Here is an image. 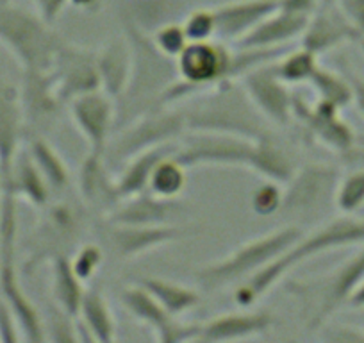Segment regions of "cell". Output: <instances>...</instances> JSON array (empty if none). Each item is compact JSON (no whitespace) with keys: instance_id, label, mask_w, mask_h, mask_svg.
Masks as SVG:
<instances>
[{"instance_id":"6da1fadb","label":"cell","mask_w":364,"mask_h":343,"mask_svg":"<svg viewBox=\"0 0 364 343\" xmlns=\"http://www.w3.org/2000/svg\"><path fill=\"white\" fill-rule=\"evenodd\" d=\"M359 243H364V218H352L350 215H345L341 218L332 220L307 236L302 234L272 263L245 279L243 285L237 286L234 292V302L240 307H252L289 270L299 265L313 260L314 255H320L323 252Z\"/></svg>"},{"instance_id":"7a4b0ae2","label":"cell","mask_w":364,"mask_h":343,"mask_svg":"<svg viewBox=\"0 0 364 343\" xmlns=\"http://www.w3.org/2000/svg\"><path fill=\"white\" fill-rule=\"evenodd\" d=\"M186 129L195 132H218L247 139L268 138L266 118L255 110L245 90L227 83L209 90L208 99L182 111Z\"/></svg>"},{"instance_id":"3957f363","label":"cell","mask_w":364,"mask_h":343,"mask_svg":"<svg viewBox=\"0 0 364 343\" xmlns=\"http://www.w3.org/2000/svg\"><path fill=\"white\" fill-rule=\"evenodd\" d=\"M124 27L132 52V72L122 99L129 110L138 113V106H141V115H146L156 110L161 93L177 80V68L173 59L161 54L152 38L131 16L124 20Z\"/></svg>"},{"instance_id":"277c9868","label":"cell","mask_w":364,"mask_h":343,"mask_svg":"<svg viewBox=\"0 0 364 343\" xmlns=\"http://www.w3.org/2000/svg\"><path fill=\"white\" fill-rule=\"evenodd\" d=\"M364 281V248L320 278L288 283V292L300 300L302 315L309 331L323 327L325 322L348 304L360 283Z\"/></svg>"},{"instance_id":"5b68a950","label":"cell","mask_w":364,"mask_h":343,"mask_svg":"<svg viewBox=\"0 0 364 343\" xmlns=\"http://www.w3.org/2000/svg\"><path fill=\"white\" fill-rule=\"evenodd\" d=\"M63 41L40 15L0 2V43L15 56L23 72H48Z\"/></svg>"},{"instance_id":"8992f818","label":"cell","mask_w":364,"mask_h":343,"mask_svg":"<svg viewBox=\"0 0 364 343\" xmlns=\"http://www.w3.org/2000/svg\"><path fill=\"white\" fill-rule=\"evenodd\" d=\"M302 234V231L296 227H284V229L262 234V236L237 247L223 260L202 267L195 274V279L202 288L211 290V292L232 285L240 279H248L255 272L272 263L282 250H286Z\"/></svg>"},{"instance_id":"52a82bcc","label":"cell","mask_w":364,"mask_h":343,"mask_svg":"<svg viewBox=\"0 0 364 343\" xmlns=\"http://www.w3.org/2000/svg\"><path fill=\"white\" fill-rule=\"evenodd\" d=\"M48 208V206H47ZM84 220L72 204L50 206L29 240V258L23 270L33 274L43 263H52L61 255H70L82 236Z\"/></svg>"},{"instance_id":"ba28073f","label":"cell","mask_w":364,"mask_h":343,"mask_svg":"<svg viewBox=\"0 0 364 343\" xmlns=\"http://www.w3.org/2000/svg\"><path fill=\"white\" fill-rule=\"evenodd\" d=\"M230 59L232 52L222 43L190 41L175 59L177 75L193 95L215 90L230 80Z\"/></svg>"},{"instance_id":"9c48e42d","label":"cell","mask_w":364,"mask_h":343,"mask_svg":"<svg viewBox=\"0 0 364 343\" xmlns=\"http://www.w3.org/2000/svg\"><path fill=\"white\" fill-rule=\"evenodd\" d=\"M184 129L186 122L182 111H171L170 107L154 110L124 131V134L111 147V156L114 161H129L143 150L168 145Z\"/></svg>"},{"instance_id":"30bf717a","label":"cell","mask_w":364,"mask_h":343,"mask_svg":"<svg viewBox=\"0 0 364 343\" xmlns=\"http://www.w3.org/2000/svg\"><path fill=\"white\" fill-rule=\"evenodd\" d=\"M50 73L63 104L72 102L84 93L100 90L97 54L68 41H63L61 48L55 54Z\"/></svg>"},{"instance_id":"8fae6325","label":"cell","mask_w":364,"mask_h":343,"mask_svg":"<svg viewBox=\"0 0 364 343\" xmlns=\"http://www.w3.org/2000/svg\"><path fill=\"white\" fill-rule=\"evenodd\" d=\"M254 139L218 132H197L186 145L173 152V157L184 167L197 164H232L248 167Z\"/></svg>"},{"instance_id":"7c38bea8","label":"cell","mask_w":364,"mask_h":343,"mask_svg":"<svg viewBox=\"0 0 364 343\" xmlns=\"http://www.w3.org/2000/svg\"><path fill=\"white\" fill-rule=\"evenodd\" d=\"M243 79V90L255 110L266 118V122L286 125L293 118V95L288 84L282 83L273 72V66L264 65L252 70Z\"/></svg>"},{"instance_id":"4fadbf2b","label":"cell","mask_w":364,"mask_h":343,"mask_svg":"<svg viewBox=\"0 0 364 343\" xmlns=\"http://www.w3.org/2000/svg\"><path fill=\"white\" fill-rule=\"evenodd\" d=\"M338 113V107L331 104L318 100L311 107L302 97L293 95V118H296L313 138L321 142V145L336 152L346 154L355 145V136Z\"/></svg>"},{"instance_id":"5bb4252c","label":"cell","mask_w":364,"mask_h":343,"mask_svg":"<svg viewBox=\"0 0 364 343\" xmlns=\"http://www.w3.org/2000/svg\"><path fill=\"white\" fill-rule=\"evenodd\" d=\"M190 229L166 226H125L111 223L107 227V243L118 260H132L138 255L159 248L163 245L175 243L190 236Z\"/></svg>"},{"instance_id":"9a60e30c","label":"cell","mask_w":364,"mask_h":343,"mask_svg":"<svg viewBox=\"0 0 364 343\" xmlns=\"http://www.w3.org/2000/svg\"><path fill=\"white\" fill-rule=\"evenodd\" d=\"M0 293L2 300L15 315L23 338L33 343L45 342L47 332L40 311L20 285L18 272H16V252H0Z\"/></svg>"},{"instance_id":"2e32d148","label":"cell","mask_w":364,"mask_h":343,"mask_svg":"<svg viewBox=\"0 0 364 343\" xmlns=\"http://www.w3.org/2000/svg\"><path fill=\"white\" fill-rule=\"evenodd\" d=\"M70 111L75 127L84 136L91 152L106 154L114 122V106L111 97L100 90L84 93L70 102Z\"/></svg>"},{"instance_id":"e0dca14e","label":"cell","mask_w":364,"mask_h":343,"mask_svg":"<svg viewBox=\"0 0 364 343\" xmlns=\"http://www.w3.org/2000/svg\"><path fill=\"white\" fill-rule=\"evenodd\" d=\"M353 40H360V36L341 11L338 0H321L316 11L309 16L302 34V47L318 56Z\"/></svg>"},{"instance_id":"ac0fdd59","label":"cell","mask_w":364,"mask_h":343,"mask_svg":"<svg viewBox=\"0 0 364 343\" xmlns=\"http://www.w3.org/2000/svg\"><path fill=\"white\" fill-rule=\"evenodd\" d=\"M286 184L288 190L282 191V211L307 213L323 204L325 199L336 191L338 172L321 164H309L295 172Z\"/></svg>"},{"instance_id":"d6986e66","label":"cell","mask_w":364,"mask_h":343,"mask_svg":"<svg viewBox=\"0 0 364 343\" xmlns=\"http://www.w3.org/2000/svg\"><path fill=\"white\" fill-rule=\"evenodd\" d=\"M184 211V206L175 199L157 197L150 191L122 201L107 215V222L125 226H166Z\"/></svg>"},{"instance_id":"ffe728a7","label":"cell","mask_w":364,"mask_h":343,"mask_svg":"<svg viewBox=\"0 0 364 343\" xmlns=\"http://www.w3.org/2000/svg\"><path fill=\"white\" fill-rule=\"evenodd\" d=\"M79 188L84 202L100 213L109 215L124 199L118 191L117 179H113L106 167L104 154L91 152L84 157L79 172Z\"/></svg>"},{"instance_id":"44dd1931","label":"cell","mask_w":364,"mask_h":343,"mask_svg":"<svg viewBox=\"0 0 364 343\" xmlns=\"http://www.w3.org/2000/svg\"><path fill=\"white\" fill-rule=\"evenodd\" d=\"M279 9V0H230L215 8L216 34L237 41Z\"/></svg>"},{"instance_id":"7402d4cb","label":"cell","mask_w":364,"mask_h":343,"mask_svg":"<svg viewBox=\"0 0 364 343\" xmlns=\"http://www.w3.org/2000/svg\"><path fill=\"white\" fill-rule=\"evenodd\" d=\"M309 19L296 13L277 9L269 16H266L261 23L254 27L248 34L240 38L236 43L237 48H279L288 47L289 41L302 36Z\"/></svg>"},{"instance_id":"603a6c76","label":"cell","mask_w":364,"mask_h":343,"mask_svg":"<svg viewBox=\"0 0 364 343\" xmlns=\"http://www.w3.org/2000/svg\"><path fill=\"white\" fill-rule=\"evenodd\" d=\"M22 97L9 83L6 75L0 73V168L4 177L11 172L13 161L18 154L20 136H22Z\"/></svg>"},{"instance_id":"cb8c5ba5","label":"cell","mask_w":364,"mask_h":343,"mask_svg":"<svg viewBox=\"0 0 364 343\" xmlns=\"http://www.w3.org/2000/svg\"><path fill=\"white\" fill-rule=\"evenodd\" d=\"M273 317L266 311L257 313H227L205 322L200 327L198 342H234L262 334L273 325Z\"/></svg>"},{"instance_id":"d4e9b609","label":"cell","mask_w":364,"mask_h":343,"mask_svg":"<svg viewBox=\"0 0 364 343\" xmlns=\"http://www.w3.org/2000/svg\"><path fill=\"white\" fill-rule=\"evenodd\" d=\"M97 68H99L100 90L111 99L124 95L132 72V52L127 38L109 41L97 54Z\"/></svg>"},{"instance_id":"484cf974","label":"cell","mask_w":364,"mask_h":343,"mask_svg":"<svg viewBox=\"0 0 364 343\" xmlns=\"http://www.w3.org/2000/svg\"><path fill=\"white\" fill-rule=\"evenodd\" d=\"M2 188H9L16 197L26 199L34 208L45 209L50 201V186L29 152L16 154L11 172L4 177Z\"/></svg>"},{"instance_id":"4316f807","label":"cell","mask_w":364,"mask_h":343,"mask_svg":"<svg viewBox=\"0 0 364 343\" xmlns=\"http://www.w3.org/2000/svg\"><path fill=\"white\" fill-rule=\"evenodd\" d=\"M177 149H170L168 145L154 147V149L143 150V152L136 154L134 157L129 159V164L124 168L120 176L117 177L118 191H120L122 199L134 197V195L146 191L150 183V176H152L154 168L159 163L163 157L173 154Z\"/></svg>"},{"instance_id":"83f0119b","label":"cell","mask_w":364,"mask_h":343,"mask_svg":"<svg viewBox=\"0 0 364 343\" xmlns=\"http://www.w3.org/2000/svg\"><path fill=\"white\" fill-rule=\"evenodd\" d=\"M248 170L277 184H286L295 174L291 159L275 142L268 138L255 139L252 147Z\"/></svg>"},{"instance_id":"f1b7e54d","label":"cell","mask_w":364,"mask_h":343,"mask_svg":"<svg viewBox=\"0 0 364 343\" xmlns=\"http://www.w3.org/2000/svg\"><path fill=\"white\" fill-rule=\"evenodd\" d=\"M22 107L23 113H29L34 118H50L58 113L61 100L58 97L54 77L50 70L48 72H26V83H23Z\"/></svg>"},{"instance_id":"f546056e","label":"cell","mask_w":364,"mask_h":343,"mask_svg":"<svg viewBox=\"0 0 364 343\" xmlns=\"http://www.w3.org/2000/svg\"><path fill=\"white\" fill-rule=\"evenodd\" d=\"M80 324L86 327L93 342L111 343L117 334L113 311L100 290H86L79 310Z\"/></svg>"},{"instance_id":"4dcf8cb0","label":"cell","mask_w":364,"mask_h":343,"mask_svg":"<svg viewBox=\"0 0 364 343\" xmlns=\"http://www.w3.org/2000/svg\"><path fill=\"white\" fill-rule=\"evenodd\" d=\"M52 297L55 300V306L65 313L72 315L73 318L79 317L80 302L84 297V281L77 278L73 272L70 255H61L52 261Z\"/></svg>"},{"instance_id":"1f68e13d","label":"cell","mask_w":364,"mask_h":343,"mask_svg":"<svg viewBox=\"0 0 364 343\" xmlns=\"http://www.w3.org/2000/svg\"><path fill=\"white\" fill-rule=\"evenodd\" d=\"M138 285L143 286L171 317H178V315L186 313V311L193 310L200 302L198 292H195L190 286L168 281V279L141 278Z\"/></svg>"},{"instance_id":"d6a6232c","label":"cell","mask_w":364,"mask_h":343,"mask_svg":"<svg viewBox=\"0 0 364 343\" xmlns=\"http://www.w3.org/2000/svg\"><path fill=\"white\" fill-rule=\"evenodd\" d=\"M27 152L31 154L33 161L36 163V167L40 168L41 176L45 177V181L48 183L50 190L54 191H63L68 184L70 176L68 168H66L65 161L59 156L58 150L50 145L48 142L41 138H34L29 142V149Z\"/></svg>"},{"instance_id":"836d02e7","label":"cell","mask_w":364,"mask_h":343,"mask_svg":"<svg viewBox=\"0 0 364 343\" xmlns=\"http://www.w3.org/2000/svg\"><path fill=\"white\" fill-rule=\"evenodd\" d=\"M120 300L122 304H124L125 310H127L136 320L150 325L154 331L163 327V325L171 318V315H168L166 311H164V307L139 285L125 288L124 292H122Z\"/></svg>"},{"instance_id":"e575fe53","label":"cell","mask_w":364,"mask_h":343,"mask_svg":"<svg viewBox=\"0 0 364 343\" xmlns=\"http://www.w3.org/2000/svg\"><path fill=\"white\" fill-rule=\"evenodd\" d=\"M186 186V167L178 163L173 154L163 157L154 168L146 191L164 199H177Z\"/></svg>"},{"instance_id":"d590c367","label":"cell","mask_w":364,"mask_h":343,"mask_svg":"<svg viewBox=\"0 0 364 343\" xmlns=\"http://www.w3.org/2000/svg\"><path fill=\"white\" fill-rule=\"evenodd\" d=\"M273 66V72L286 84H309L311 77L318 70V56L307 48L286 52Z\"/></svg>"},{"instance_id":"8d00e7d4","label":"cell","mask_w":364,"mask_h":343,"mask_svg":"<svg viewBox=\"0 0 364 343\" xmlns=\"http://www.w3.org/2000/svg\"><path fill=\"white\" fill-rule=\"evenodd\" d=\"M309 84L318 93L320 102L331 104L338 110L345 107L352 100V86H350V83L343 79L341 75L332 72V70H325L318 66L314 75L311 77Z\"/></svg>"},{"instance_id":"74e56055","label":"cell","mask_w":364,"mask_h":343,"mask_svg":"<svg viewBox=\"0 0 364 343\" xmlns=\"http://www.w3.org/2000/svg\"><path fill=\"white\" fill-rule=\"evenodd\" d=\"M334 204L343 215H352L364 208V170H353L338 181Z\"/></svg>"},{"instance_id":"f35d334b","label":"cell","mask_w":364,"mask_h":343,"mask_svg":"<svg viewBox=\"0 0 364 343\" xmlns=\"http://www.w3.org/2000/svg\"><path fill=\"white\" fill-rule=\"evenodd\" d=\"M150 38H152V43L156 45L157 51L163 56H166L168 59H173V61L177 59V56L184 51V47L190 43L182 23L173 22L163 23V26H159L157 29H154Z\"/></svg>"},{"instance_id":"ab89813d","label":"cell","mask_w":364,"mask_h":343,"mask_svg":"<svg viewBox=\"0 0 364 343\" xmlns=\"http://www.w3.org/2000/svg\"><path fill=\"white\" fill-rule=\"evenodd\" d=\"M182 27H184V33L190 41L213 40V36L216 34L215 9H195L186 16Z\"/></svg>"},{"instance_id":"60d3db41","label":"cell","mask_w":364,"mask_h":343,"mask_svg":"<svg viewBox=\"0 0 364 343\" xmlns=\"http://www.w3.org/2000/svg\"><path fill=\"white\" fill-rule=\"evenodd\" d=\"M102 261H104L102 248H100L99 245L87 243V245H82V247L75 252V255L70 260V263H72V268L77 274V278H79L80 281L86 283L90 281L97 272H99Z\"/></svg>"},{"instance_id":"b9f144b4","label":"cell","mask_w":364,"mask_h":343,"mask_svg":"<svg viewBox=\"0 0 364 343\" xmlns=\"http://www.w3.org/2000/svg\"><path fill=\"white\" fill-rule=\"evenodd\" d=\"M282 206V190L281 184L268 181L259 186L252 195V209L259 216H269L277 213Z\"/></svg>"},{"instance_id":"7bdbcfd3","label":"cell","mask_w":364,"mask_h":343,"mask_svg":"<svg viewBox=\"0 0 364 343\" xmlns=\"http://www.w3.org/2000/svg\"><path fill=\"white\" fill-rule=\"evenodd\" d=\"M202 324H181L171 317L161 329H157V339L163 343H181L198 339Z\"/></svg>"},{"instance_id":"ee69618b","label":"cell","mask_w":364,"mask_h":343,"mask_svg":"<svg viewBox=\"0 0 364 343\" xmlns=\"http://www.w3.org/2000/svg\"><path fill=\"white\" fill-rule=\"evenodd\" d=\"M72 315L65 313L55 306L50 317V325L45 327V332H50V338L55 342H79L77 325L72 322Z\"/></svg>"},{"instance_id":"f6af8a7d","label":"cell","mask_w":364,"mask_h":343,"mask_svg":"<svg viewBox=\"0 0 364 343\" xmlns=\"http://www.w3.org/2000/svg\"><path fill=\"white\" fill-rule=\"evenodd\" d=\"M20 327L16 324L15 315L8 307L4 300H0V339L2 342H18Z\"/></svg>"},{"instance_id":"bcb514c9","label":"cell","mask_w":364,"mask_h":343,"mask_svg":"<svg viewBox=\"0 0 364 343\" xmlns=\"http://www.w3.org/2000/svg\"><path fill=\"white\" fill-rule=\"evenodd\" d=\"M339 8L345 13L346 19L352 22L359 33L360 41L364 40V0H338Z\"/></svg>"},{"instance_id":"7dc6e473","label":"cell","mask_w":364,"mask_h":343,"mask_svg":"<svg viewBox=\"0 0 364 343\" xmlns=\"http://www.w3.org/2000/svg\"><path fill=\"white\" fill-rule=\"evenodd\" d=\"M33 2L38 9V15L50 26L61 16L63 9L68 4V0H33Z\"/></svg>"},{"instance_id":"c3c4849f","label":"cell","mask_w":364,"mask_h":343,"mask_svg":"<svg viewBox=\"0 0 364 343\" xmlns=\"http://www.w3.org/2000/svg\"><path fill=\"white\" fill-rule=\"evenodd\" d=\"M320 4L321 0H279V9L296 13V15H302L309 19Z\"/></svg>"},{"instance_id":"681fc988","label":"cell","mask_w":364,"mask_h":343,"mask_svg":"<svg viewBox=\"0 0 364 343\" xmlns=\"http://www.w3.org/2000/svg\"><path fill=\"white\" fill-rule=\"evenodd\" d=\"M327 338L332 342H364V332L355 327H336L331 329Z\"/></svg>"},{"instance_id":"f907efd6","label":"cell","mask_w":364,"mask_h":343,"mask_svg":"<svg viewBox=\"0 0 364 343\" xmlns=\"http://www.w3.org/2000/svg\"><path fill=\"white\" fill-rule=\"evenodd\" d=\"M350 86H352V100L357 104L359 111L364 117V80L359 77H350Z\"/></svg>"},{"instance_id":"816d5d0a","label":"cell","mask_w":364,"mask_h":343,"mask_svg":"<svg viewBox=\"0 0 364 343\" xmlns=\"http://www.w3.org/2000/svg\"><path fill=\"white\" fill-rule=\"evenodd\" d=\"M68 2L82 11H99L100 8V0H68Z\"/></svg>"},{"instance_id":"f5cc1de1","label":"cell","mask_w":364,"mask_h":343,"mask_svg":"<svg viewBox=\"0 0 364 343\" xmlns=\"http://www.w3.org/2000/svg\"><path fill=\"white\" fill-rule=\"evenodd\" d=\"M348 304L353 307H364V281L360 283L359 288H357L355 292H353V295L350 297Z\"/></svg>"},{"instance_id":"db71d44e","label":"cell","mask_w":364,"mask_h":343,"mask_svg":"<svg viewBox=\"0 0 364 343\" xmlns=\"http://www.w3.org/2000/svg\"><path fill=\"white\" fill-rule=\"evenodd\" d=\"M2 186H4V172L0 168V191H2Z\"/></svg>"},{"instance_id":"11a10c76","label":"cell","mask_w":364,"mask_h":343,"mask_svg":"<svg viewBox=\"0 0 364 343\" xmlns=\"http://www.w3.org/2000/svg\"><path fill=\"white\" fill-rule=\"evenodd\" d=\"M360 45H363V52H364V40H363V41H360Z\"/></svg>"},{"instance_id":"9f6ffc18","label":"cell","mask_w":364,"mask_h":343,"mask_svg":"<svg viewBox=\"0 0 364 343\" xmlns=\"http://www.w3.org/2000/svg\"><path fill=\"white\" fill-rule=\"evenodd\" d=\"M0 2H8V0H0Z\"/></svg>"}]
</instances>
